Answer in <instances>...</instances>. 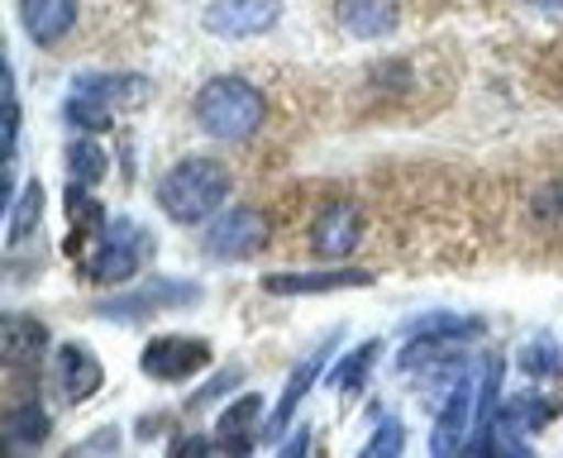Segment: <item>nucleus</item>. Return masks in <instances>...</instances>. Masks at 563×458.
<instances>
[{"label": "nucleus", "mask_w": 563, "mask_h": 458, "mask_svg": "<svg viewBox=\"0 0 563 458\" xmlns=\"http://www.w3.org/2000/svg\"><path fill=\"white\" fill-rule=\"evenodd\" d=\"M77 0H20V30L30 34L34 48H58L77 30Z\"/></svg>", "instance_id": "nucleus-18"}, {"label": "nucleus", "mask_w": 563, "mask_h": 458, "mask_svg": "<svg viewBox=\"0 0 563 458\" xmlns=\"http://www.w3.org/2000/svg\"><path fill=\"white\" fill-rule=\"evenodd\" d=\"M526 5H534V10H563V0H526Z\"/></svg>", "instance_id": "nucleus-34"}, {"label": "nucleus", "mask_w": 563, "mask_h": 458, "mask_svg": "<svg viewBox=\"0 0 563 458\" xmlns=\"http://www.w3.org/2000/svg\"><path fill=\"white\" fill-rule=\"evenodd\" d=\"M516 368L526 372L530 382H554L559 372H563V344L549 335V329H540V335H530L526 344H520Z\"/></svg>", "instance_id": "nucleus-24"}, {"label": "nucleus", "mask_w": 563, "mask_h": 458, "mask_svg": "<svg viewBox=\"0 0 563 458\" xmlns=\"http://www.w3.org/2000/svg\"><path fill=\"white\" fill-rule=\"evenodd\" d=\"M48 435H53V415H48V406L38 396L20 401V406H10V415H5L10 449H44Z\"/></svg>", "instance_id": "nucleus-22"}, {"label": "nucleus", "mask_w": 563, "mask_h": 458, "mask_svg": "<svg viewBox=\"0 0 563 458\" xmlns=\"http://www.w3.org/2000/svg\"><path fill=\"white\" fill-rule=\"evenodd\" d=\"M53 392H58L63 406H87V401L101 396L106 387V364L96 358V349L87 339H63L53 344Z\"/></svg>", "instance_id": "nucleus-9"}, {"label": "nucleus", "mask_w": 563, "mask_h": 458, "mask_svg": "<svg viewBox=\"0 0 563 458\" xmlns=\"http://www.w3.org/2000/svg\"><path fill=\"white\" fill-rule=\"evenodd\" d=\"M363 230H368V220H363V205L349 201V197H334L316 211L311 220V254L316 258H330V262H344L354 258V248L363 244Z\"/></svg>", "instance_id": "nucleus-10"}, {"label": "nucleus", "mask_w": 563, "mask_h": 458, "mask_svg": "<svg viewBox=\"0 0 563 458\" xmlns=\"http://www.w3.org/2000/svg\"><path fill=\"white\" fill-rule=\"evenodd\" d=\"M230 191H234L230 163L210 158V153H191V158H177L173 168L158 177L153 201H158V211L173 220V225L191 230V225H210V220L230 205Z\"/></svg>", "instance_id": "nucleus-1"}, {"label": "nucleus", "mask_w": 563, "mask_h": 458, "mask_svg": "<svg viewBox=\"0 0 563 458\" xmlns=\"http://www.w3.org/2000/svg\"><path fill=\"white\" fill-rule=\"evenodd\" d=\"M534 211H540L549 225H559V230H563V187H544L540 197H534Z\"/></svg>", "instance_id": "nucleus-31"}, {"label": "nucleus", "mask_w": 563, "mask_h": 458, "mask_svg": "<svg viewBox=\"0 0 563 458\" xmlns=\"http://www.w3.org/2000/svg\"><path fill=\"white\" fill-rule=\"evenodd\" d=\"M373 268H287V272H263L267 297H325V291H354L373 287Z\"/></svg>", "instance_id": "nucleus-13"}, {"label": "nucleus", "mask_w": 563, "mask_h": 458, "mask_svg": "<svg viewBox=\"0 0 563 458\" xmlns=\"http://www.w3.org/2000/svg\"><path fill=\"white\" fill-rule=\"evenodd\" d=\"M273 239V220L258 205H224L201 234V254L210 262H249Z\"/></svg>", "instance_id": "nucleus-5"}, {"label": "nucleus", "mask_w": 563, "mask_h": 458, "mask_svg": "<svg viewBox=\"0 0 563 458\" xmlns=\"http://www.w3.org/2000/svg\"><path fill=\"white\" fill-rule=\"evenodd\" d=\"M63 163H67V182H87V187H101L106 172H110L106 148L96 144L91 134L73 138V144H67V153H63Z\"/></svg>", "instance_id": "nucleus-25"}, {"label": "nucleus", "mask_w": 563, "mask_h": 458, "mask_svg": "<svg viewBox=\"0 0 563 458\" xmlns=\"http://www.w3.org/2000/svg\"><path fill=\"white\" fill-rule=\"evenodd\" d=\"M406 335H440V339L483 344L487 339V321L483 315H459V311H430V315H416V321L406 325Z\"/></svg>", "instance_id": "nucleus-23"}, {"label": "nucleus", "mask_w": 563, "mask_h": 458, "mask_svg": "<svg viewBox=\"0 0 563 458\" xmlns=\"http://www.w3.org/2000/svg\"><path fill=\"white\" fill-rule=\"evenodd\" d=\"M67 225H73V234H67V254L81 258L87 248L96 244V234H101L110 225V215H106V205L96 201V191L87 182H67Z\"/></svg>", "instance_id": "nucleus-19"}, {"label": "nucleus", "mask_w": 563, "mask_h": 458, "mask_svg": "<svg viewBox=\"0 0 563 458\" xmlns=\"http://www.w3.org/2000/svg\"><path fill=\"white\" fill-rule=\"evenodd\" d=\"M277 24L282 0H210L201 15V30L210 38H224V44H244V38H258Z\"/></svg>", "instance_id": "nucleus-11"}, {"label": "nucleus", "mask_w": 563, "mask_h": 458, "mask_svg": "<svg viewBox=\"0 0 563 458\" xmlns=\"http://www.w3.org/2000/svg\"><path fill=\"white\" fill-rule=\"evenodd\" d=\"M196 301H206V287L191 282V277H163L153 272L144 282H130V287H115V297L96 301L91 311L101 321H115V325H144L163 311H191Z\"/></svg>", "instance_id": "nucleus-4"}, {"label": "nucleus", "mask_w": 563, "mask_h": 458, "mask_svg": "<svg viewBox=\"0 0 563 458\" xmlns=\"http://www.w3.org/2000/svg\"><path fill=\"white\" fill-rule=\"evenodd\" d=\"M334 24L354 44H377V38L397 34L401 0H334Z\"/></svg>", "instance_id": "nucleus-16"}, {"label": "nucleus", "mask_w": 563, "mask_h": 458, "mask_svg": "<svg viewBox=\"0 0 563 458\" xmlns=\"http://www.w3.org/2000/svg\"><path fill=\"white\" fill-rule=\"evenodd\" d=\"M167 425H173V415H167V411H148V415H139V429H134V435H139V444H153Z\"/></svg>", "instance_id": "nucleus-32"}, {"label": "nucleus", "mask_w": 563, "mask_h": 458, "mask_svg": "<svg viewBox=\"0 0 563 458\" xmlns=\"http://www.w3.org/2000/svg\"><path fill=\"white\" fill-rule=\"evenodd\" d=\"M340 339H344V329H330V335L320 339L316 349L306 354L297 368H291V378H287V387H282L277 406L267 411V421H263V444H277V439L287 435L291 425H297V415H301V406H306V396H311L316 387L325 382V372H330V358H334V344H340Z\"/></svg>", "instance_id": "nucleus-7"}, {"label": "nucleus", "mask_w": 563, "mask_h": 458, "mask_svg": "<svg viewBox=\"0 0 563 458\" xmlns=\"http://www.w3.org/2000/svg\"><path fill=\"white\" fill-rule=\"evenodd\" d=\"M191 120L196 130L216 144H249V138L263 134L267 124V96L263 87H253L249 77L239 72H216L206 77L191 96Z\"/></svg>", "instance_id": "nucleus-2"}, {"label": "nucleus", "mask_w": 563, "mask_h": 458, "mask_svg": "<svg viewBox=\"0 0 563 458\" xmlns=\"http://www.w3.org/2000/svg\"><path fill=\"white\" fill-rule=\"evenodd\" d=\"M115 449H120V429L115 425H101V429H91L87 439H77L67 458H91V454H115Z\"/></svg>", "instance_id": "nucleus-29"}, {"label": "nucleus", "mask_w": 563, "mask_h": 458, "mask_svg": "<svg viewBox=\"0 0 563 458\" xmlns=\"http://www.w3.org/2000/svg\"><path fill=\"white\" fill-rule=\"evenodd\" d=\"M53 349V335L38 315H24V311H10L0 321V364L5 372H38L44 368V354Z\"/></svg>", "instance_id": "nucleus-15"}, {"label": "nucleus", "mask_w": 563, "mask_h": 458, "mask_svg": "<svg viewBox=\"0 0 563 458\" xmlns=\"http://www.w3.org/2000/svg\"><path fill=\"white\" fill-rule=\"evenodd\" d=\"M263 444V396L244 392L216 415V449L220 454H253Z\"/></svg>", "instance_id": "nucleus-17"}, {"label": "nucleus", "mask_w": 563, "mask_h": 458, "mask_svg": "<svg viewBox=\"0 0 563 458\" xmlns=\"http://www.w3.org/2000/svg\"><path fill=\"white\" fill-rule=\"evenodd\" d=\"M44 205H48V191L38 177H30L15 197H10V215H5V248L20 254L24 244L38 239V225H44Z\"/></svg>", "instance_id": "nucleus-21"}, {"label": "nucleus", "mask_w": 563, "mask_h": 458, "mask_svg": "<svg viewBox=\"0 0 563 458\" xmlns=\"http://www.w3.org/2000/svg\"><path fill=\"white\" fill-rule=\"evenodd\" d=\"M216 449V435H191V439H167V454H210Z\"/></svg>", "instance_id": "nucleus-33"}, {"label": "nucleus", "mask_w": 563, "mask_h": 458, "mask_svg": "<svg viewBox=\"0 0 563 458\" xmlns=\"http://www.w3.org/2000/svg\"><path fill=\"white\" fill-rule=\"evenodd\" d=\"M401 449H406V425L397 415H383L377 429L368 435V444H363V458H397Z\"/></svg>", "instance_id": "nucleus-27"}, {"label": "nucleus", "mask_w": 563, "mask_h": 458, "mask_svg": "<svg viewBox=\"0 0 563 458\" xmlns=\"http://www.w3.org/2000/svg\"><path fill=\"white\" fill-rule=\"evenodd\" d=\"M63 120L73 124V130H81V134H106V130H115V115H110L106 105L87 101V96H73V91H67V101H63Z\"/></svg>", "instance_id": "nucleus-26"}, {"label": "nucleus", "mask_w": 563, "mask_h": 458, "mask_svg": "<svg viewBox=\"0 0 563 458\" xmlns=\"http://www.w3.org/2000/svg\"><path fill=\"white\" fill-rule=\"evenodd\" d=\"M473 421H477V372L463 378L454 392L440 401L434 411V429H430V454H463L473 444Z\"/></svg>", "instance_id": "nucleus-14"}, {"label": "nucleus", "mask_w": 563, "mask_h": 458, "mask_svg": "<svg viewBox=\"0 0 563 458\" xmlns=\"http://www.w3.org/2000/svg\"><path fill=\"white\" fill-rule=\"evenodd\" d=\"M67 91L106 105L110 115H139V110L153 101V77H144V72H77Z\"/></svg>", "instance_id": "nucleus-12"}, {"label": "nucleus", "mask_w": 563, "mask_h": 458, "mask_svg": "<svg viewBox=\"0 0 563 458\" xmlns=\"http://www.w3.org/2000/svg\"><path fill=\"white\" fill-rule=\"evenodd\" d=\"M210 364H216V344L206 335H153L144 349H139V372L163 387L191 382L196 372H206Z\"/></svg>", "instance_id": "nucleus-8"}, {"label": "nucleus", "mask_w": 563, "mask_h": 458, "mask_svg": "<svg viewBox=\"0 0 563 458\" xmlns=\"http://www.w3.org/2000/svg\"><path fill=\"white\" fill-rule=\"evenodd\" d=\"M239 382H244V364H230L224 372H216V382H210L206 392H196V396L187 401V411H206L210 401H216V396H224V392H234Z\"/></svg>", "instance_id": "nucleus-28"}, {"label": "nucleus", "mask_w": 563, "mask_h": 458, "mask_svg": "<svg viewBox=\"0 0 563 458\" xmlns=\"http://www.w3.org/2000/svg\"><path fill=\"white\" fill-rule=\"evenodd\" d=\"M377 354H383V339H363L354 344L344 358H334L330 372H325V387L340 401H354L368 392V382H373V368H377Z\"/></svg>", "instance_id": "nucleus-20"}, {"label": "nucleus", "mask_w": 563, "mask_h": 458, "mask_svg": "<svg viewBox=\"0 0 563 458\" xmlns=\"http://www.w3.org/2000/svg\"><path fill=\"white\" fill-rule=\"evenodd\" d=\"M311 421H297V425H291V435H282L277 439V454H287V458H297V454H306V449H311Z\"/></svg>", "instance_id": "nucleus-30"}, {"label": "nucleus", "mask_w": 563, "mask_h": 458, "mask_svg": "<svg viewBox=\"0 0 563 458\" xmlns=\"http://www.w3.org/2000/svg\"><path fill=\"white\" fill-rule=\"evenodd\" d=\"M153 258H158V234L134 215H110V225L77 258V268L91 287H130L153 268Z\"/></svg>", "instance_id": "nucleus-3"}, {"label": "nucleus", "mask_w": 563, "mask_h": 458, "mask_svg": "<svg viewBox=\"0 0 563 458\" xmlns=\"http://www.w3.org/2000/svg\"><path fill=\"white\" fill-rule=\"evenodd\" d=\"M563 415V401L554 392H544L540 382H530L526 392H511L501 401V415H497V429H492V454H526L530 449V435H540Z\"/></svg>", "instance_id": "nucleus-6"}]
</instances>
